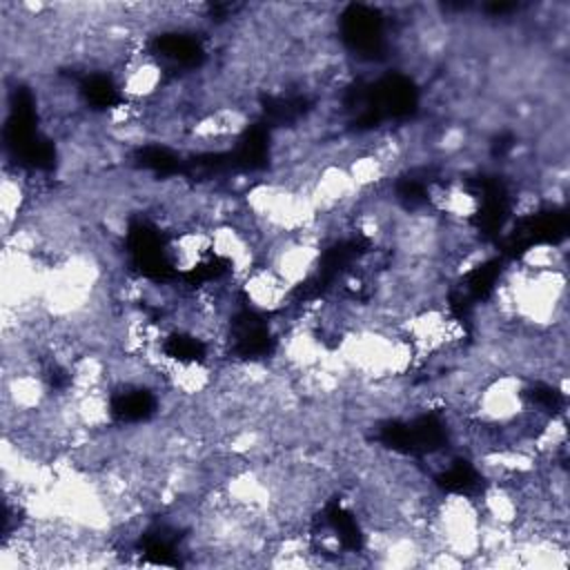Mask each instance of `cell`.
<instances>
[{
	"mask_svg": "<svg viewBox=\"0 0 570 570\" xmlns=\"http://www.w3.org/2000/svg\"><path fill=\"white\" fill-rule=\"evenodd\" d=\"M240 292L252 309L263 314H274V312H283L294 289L269 265L258 263L240 281Z\"/></svg>",
	"mask_w": 570,
	"mask_h": 570,
	"instance_id": "cell-1",
	"label": "cell"
}]
</instances>
